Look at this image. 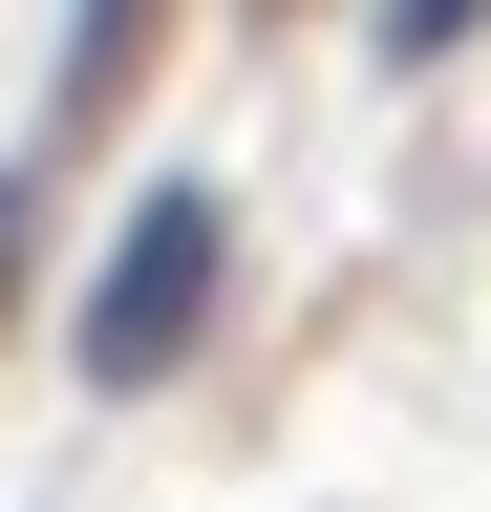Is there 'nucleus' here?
<instances>
[{
	"mask_svg": "<svg viewBox=\"0 0 491 512\" xmlns=\"http://www.w3.org/2000/svg\"><path fill=\"white\" fill-rule=\"evenodd\" d=\"M214 192H150L129 235H107V278H86V384H171L193 363V320H214Z\"/></svg>",
	"mask_w": 491,
	"mask_h": 512,
	"instance_id": "obj_1",
	"label": "nucleus"
},
{
	"mask_svg": "<svg viewBox=\"0 0 491 512\" xmlns=\"http://www.w3.org/2000/svg\"><path fill=\"white\" fill-rule=\"evenodd\" d=\"M0 256H22V214H0Z\"/></svg>",
	"mask_w": 491,
	"mask_h": 512,
	"instance_id": "obj_2",
	"label": "nucleus"
}]
</instances>
